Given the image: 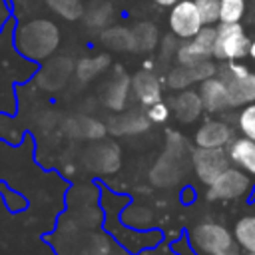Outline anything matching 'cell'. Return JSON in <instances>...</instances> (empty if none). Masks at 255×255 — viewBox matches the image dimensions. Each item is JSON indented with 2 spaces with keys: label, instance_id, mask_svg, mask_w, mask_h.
Listing matches in <instances>:
<instances>
[{
  "label": "cell",
  "instance_id": "obj_8",
  "mask_svg": "<svg viewBox=\"0 0 255 255\" xmlns=\"http://www.w3.org/2000/svg\"><path fill=\"white\" fill-rule=\"evenodd\" d=\"M207 197L209 199H237L245 195L251 187V181L247 173L239 167H227L213 183L207 185Z\"/></svg>",
  "mask_w": 255,
  "mask_h": 255
},
{
  "label": "cell",
  "instance_id": "obj_2",
  "mask_svg": "<svg viewBox=\"0 0 255 255\" xmlns=\"http://www.w3.org/2000/svg\"><path fill=\"white\" fill-rule=\"evenodd\" d=\"M217 76L225 82L229 92V108H239L255 102V82L253 74L247 66L239 64V60L225 62L217 68Z\"/></svg>",
  "mask_w": 255,
  "mask_h": 255
},
{
  "label": "cell",
  "instance_id": "obj_33",
  "mask_svg": "<svg viewBox=\"0 0 255 255\" xmlns=\"http://www.w3.org/2000/svg\"><path fill=\"white\" fill-rule=\"evenodd\" d=\"M245 255H255V253H249V251H247V253H245Z\"/></svg>",
  "mask_w": 255,
  "mask_h": 255
},
{
  "label": "cell",
  "instance_id": "obj_15",
  "mask_svg": "<svg viewBox=\"0 0 255 255\" xmlns=\"http://www.w3.org/2000/svg\"><path fill=\"white\" fill-rule=\"evenodd\" d=\"M231 128L225 122L211 120L195 131V143L197 147H225L231 141Z\"/></svg>",
  "mask_w": 255,
  "mask_h": 255
},
{
  "label": "cell",
  "instance_id": "obj_20",
  "mask_svg": "<svg viewBox=\"0 0 255 255\" xmlns=\"http://www.w3.org/2000/svg\"><path fill=\"white\" fill-rule=\"evenodd\" d=\"M133 52H151L159 44V32L151 22H137L131 26Z\"/></svg>",
  "mask_w": 255,
  "mask_h": 255
},
{
  "label": "cell",
  "instance_id": "obj_23",
  "mask_svg": "<svg viewBox=\"0 0 255 255\" xmlns=\"http://www.w3.org/2000/svg\"><path fill=\"white\" fill-rule=\"evenodd\" d=\"M68 126H70L68 131L72 135H76V137H90V139H94V137H100L106 131L104 124L96 122L94 118H74Z\"/></svg>",
  "mask_w": 255,
  "mask_h": 255
},
{
  "label": "cell",
  "instance_id": "obj_14",
  "mask_svg": "<svg viewBox=\"0 0 255 255\" xmlns=\"http://www.w3.org/2000/svg\"><path fill=\"white\" fill-rule=\"evenodd\" d=\"M131 90L139 104L151 106L161 100V80L151 70H139L131 76Z\"/></svg>",
  "mask_w": 255,
  "mask_h": 255
},
{
  "label": "cell",
  "instance_id": "obj_29",
  "mask_svg": "<svg viewBox=\"0 0 255 255\" xmlns=\"http://www.w3.org/2000/svg\"><path fill=\"white\" fill-rule=\"evenodd\" d=\"M177 46H179V38H177L175 34H165V36L159 40V54H161V60L175 58Z\"/></svg>",
  "mask_w": 255,
  "mask_h": 255
},
{
  "label": "cell",
  "instance_id": "obj_22",
  "mask_svg": "<svg viewBox=\"0 0 255 255\" xmlns=\"http://www.w3.org/2000/svg\"><path fill=\"white\" fill-rule=\"evenodd\" d=\"M233 237L237 245L249 253H255V215H245L235 223Z\"/></svg>",
  "mask_w": 255,
  "mask_h": 255
},
{
  "label": "cell",
  "instance_id": "obj_18",
  "mask_svg": "<svg viewBox=\"0 0 255 255\" xmlns=\"http://www.w3.org/2000/svg\"><path fill=\"white\" fill-rule=\"evenodd\" d=\"M84 24L92 30H106L114 18V6L108 0H94L84 10Z\"/></svg>",
  "mask_w": 255,
  "mask_h": 255
},
{
  "label": "cell",
  "instance_id": "obj_9",
  "mask_svg": "<svg viewBox=\"0 0 255 255\" xmlns=\"http://www.w3.org/2000/svg\"><path fill=\"white\" fill-rule=\"evenodd\" d=\"M217 74V68L211 60H205V62H199V64H193V66H181L177 64L175 68H171L167 72V78H165V84L167 88L171 90H185L193 84H199L211 76Z\"/></svg>",
  "mask_w": 255,
  "mask_h": 255
},
{
  "label": "cell",
  "instance_id": "obj_31",
  "mask_svg": "<svg viewBox=\"0 0 255 255\" xmlns=\"http://www.w3.org/2000/svg\"><path fill=\"white\" fill-rule=\"evenodd\" d=\"M247 56H251L253 60H255V38L251 40V44H249V54Z\"/></svg>",
  "mask_w": 255,
  "mask_h": 255
},
{
  "label": "cell",
  "instance_id": "obj_13",
  "mask_svg": "<svg viewBox=\"0 0 255 255\" xmlns=\"http://www.w3.org/2000/svg\"><path fill=\"white\" fill-rule=\"evenodd\" d=\"M169 108L171 112L175 114V118L183 124H191L195 122L201 112H203V102H201V96L199 92H193L189 88L185 90H179V94H175L169 102Z\"/></svg>",
  "mask_w": 255,
  "mask_h": 255
},
{
  "label": "cell",
  "instance_id": "obj_34",
  "mask_svg": "<svg viewBox=\"0 0 255 255\" xmlns=\"http://www.w3.org/2000/svg\"><path fill=\"white\" fill-rule=\"evenodd\" d=\"M253 82H255V72H253Z\"/></svg>",
  "mask_w": 255,
  "mask_h": 255
},
{
  "label": "cell",
  "instance_id": "obj_17",
  "mask_svg": "<svg viewBox=\"0 0 255 255\" xmlns=\"http://www.w3.org/2000/svg\"><path fill=\"white\" fill-rule=\"evenodd\" d=\"M229 159L239 169H243L249 175H255V139L251 137H239L229 143Z\"/></svg>",
  "mask_w": 255,
  "mask_h": 255
},
{
  "label": "cell",
  "instance_id": "obj_6",
  "mask_svg": "<svg viewBox=\"0 0 255 255\" xmlns=\"http://www.w3.org/2000/svg\"><path fill=\"white\" fill-rule=\"evenodd\" d=\"M167 26L179 40L193 38L205 26L195 0H179L177 4H173L167 14Z\"/></svg>",
  "mask_w": 255,
  "mask_h": 255
},
{
  "label": "cell",
  "instance_id": "obj_28",
  "mask_svg": "<svg viewBox=\"0 0 255 255\" xmlns=\"http://www.w3.org/2000/svg\"><path fill=\"white\" fill-rule=\"evenodd\" d=\"M145 114H147V118H149V122H151V124H163V122L169 118V114H171V108L159 100V102H155V104L147 106Z\"/></svg>",
  "mask_w": 255,
  "mask_h": 255
},
{
  "label": "cell",
  "instance_id": "obj_19",
  "mask_svg": "<svg viewBox=\"0 0 255 255\" xmlns=\"http://www.w3.org/2000/svg\"><path fill=\"white\" fill-rule=\"evenodd\" d=\"M102 44L116 52H133V34L126 26H108L102 30Z\"/></svg>",
  "mask_w": 255,
  "mask_h": 255
},
{
  "label": "cell",
  "instance_id": "obj_32",
  "mask_svg": "<svg viewBox=\"0 0 255 255\" xmlns=\"http://www.w3.org/2000/svg\"><path fill=\"white\" fill-rule=\"evenodd\" d=\"M4 12V4H2V0H0V14Z\"/></svg>",
  "mask_w": 255,
  "mask_h": 255
},
{
  "label": "cell",
  "instance_id": "obj_3",
  "mask_svg": "<svg viewBox=\"0 0 255 255\" xmlns=\"http://www.w3.org/2000/svg\"><path fill=\"white\" fill-rule=\"evenodd\" d=\"M213 46V58L221 62L241 60L249 54L251 38L247 36L245 28L239 22H219Z\"/></svg>",
  "mask_w": 255,
  "mask_h": 255
},
{
  "label": "cell",
  "instance_id": "obj_11",
  "mask_svg": "<svg viewBox=\"0 0 255 255\" xmlns=\"http://www.w3.org/2000/svg\"><path fill=\"white\" fill-rule=\"evenodd\" d=\"M129 90H131V78L122 68H118L116 74L102 88V102H104V106L114 110V112H122L126 108V104H128Z\"/></svg>",
  "mask_w": 255,
  "mask_h": 255
},
{
  "label": "cell",
  "instance_id": "obj_30",
  "mask_svg": "<svg viewBox=\"0 0 255 255\" xmlns=\"http://www.w3.org/2000/svg\"><path fill=\"white\" fill-rule=\"evenodd\" d=\"M155 6H159V8H171L173 4H177L179 0H151Z\"/></svg>",
  "mask_w": 255,
  "mask_h": 255
},
{
  "label": "cell",
  "instance_id": "obj_7",
  "mask_svg": "<svg viewBox=\"0 0 255 255\" xmlns=\"http://www.w3.org/2000/svg\"><path fill=\"white\" fill-rule=\"evenodd\" d=\"M229 153L223 147H197L191 153L193 169L205 185L213 183L229 167Z\"/></svg>",
  "mask_w": 255,
  "mask_h": 255
},
{
  "label": "cell",
  "instance_id": "obj_10",
  "mask_svg": "<svg viewBox=\"0 0 255 255\" xmlns=\"http://www.w3.org/2000/svg\"><path fill=\"white\" fill-rule=\"evenodd\" d=\"M122 151L114 141H98L90 145L84 153V161L92 171L98 173H110L120 167Z\"/></svg>",
  "mask_w": 255,
  "mask_h": 255
},
{
  "label": "cell",
  "instance_id": "obj_24",
  "mask_svg": "<svg viewBox=\"0 0 255 255\" xmlns=\"http://www.w3.org/2000/svg\"><path fill=\"white\" fill-rule=\"evenodd\" d=\"M46 4L64 20H78L84 14V6L80 0H46Z\"/></svg>",
  "mask_w": 255,
  "mask_h": 255
},
{
  "label": "cell",
  "instance_id": "obj_35",
  "mask_svg": "<svg viewBox=\"0 0 255 255\" xmlns=\"http://www.w3.org/2000/svg\"><path fill=\"white\" fill-rule=\"evenodd\" d=\"M253 26H255V22H253Z\"/></svg>",
  "mask_w": 255,
  "mask_h": 255
},
{
  "label": "cell",
  "instance_id": "obj_5",
  "mask_svg": "<svg viewBox=\"0 0 255 255\" xmlns=\"http://www.w3.org/2000/svg\"><path fill=\"white\" fill-rule=\"evenodd\" d=\"M217 28L205 24L193 38L181 40L175 52V62L181 66H193L205 60L213 58V46H215Z\"/></svg>",
  "mask_w": 255,
  "mask_h": 255
},
{
  "label": "cell",
  "instance_id": "obj_25",
  "mask_svg": "<svg viewBox=\"0 0 255 255\" xmlns=\"http://www.w3.org/2000/svg\"><path fill=\"white\" fill-rule=\"evenodd\" d=\"M219 22H241L245 16L247 2L245 0H219Z\"/></svg>",
  "mask_w": 255,
  "mask_h": 255
},
{
  "label": "cell",
  "instance_id": "obj_21",
  "mask_svg": "<svg viewBox=\"0 0 255 255\" xmlns=\"http://www.w3.org/2000/svg\"><path fill=\"white\" fill-rule=\"evenodd\" d=\"M110 66V56L108 54H98L92 58H82L76 64V78L80 82H90L98 74H102Z\"/></svg>",
  "mask_w": 255,
  "mask_h": 255
},
{
  "label": "cell",
  "instance_id": "obj_26",
  "mask_svg": "<svg viewBox=\"0 0 255 255\" xmlns=\"http://www.w3.org/2000/svg\"><path fill=\"white\" fill-rule=\"evenodd\" d=\"M237 122H239V129H241V133H243L245 137L255 139V102L247 104V106L239 112Z\"/></svg>",
  "mask_w": 255,
  "mask_h": 255
},
{
  "label": "cell",
  "instance_id": "obj_16",
  "mask_svg": "<svg viewBox=\"0 0 255 255\" xmlns=\"http://www.w3.org/2000/svg\"><path fill=\"white\" fill-rule=\"evenodd\" d=\"M149 118L147 114L141 112H120L118 116H114L108 124V129L116 135H133V133H141L149 128Z\"/></svg>",
  "mask_w": 255,
  "mask_h": 255
},
{
  "label": "cell",
  "instance_id": "obj_4",
  "mask_svg": "<svg viewBox=\"0 0 255 255\" xmlns=\"http://www.w3.org/2000/svg\"><path fill=\"white\" fill-rule=\"evenodd\" d=\"M191 239L195 247L205 255H239L235 237H231L227 227H223L221 223L205 221L195 225L191 231Z\"/></svg>",
  "mask_w": 255,
  "mask_h": 255
},
{
  "label": "cell",
  "instance_id": "obj_1",
  "mask_svg": "<svg viewBox=\"0 0 255 255\" xmlns=\"http://www.w3.org/2000/svg\"><path fill=\"white\" fill-rule=\"evenodd\" d=\"M60 42V30L54 22L44 20V18H36L30 20L26 24H22L18 28L16 34V46L18 50L34 60H42L48 58Z\"/></svg>",
  "mask_w": 255,
  "mask_h": 255
},
{
  "label": "cell",
  "instance_id": "obj_12",
  "mask_svg": "<svg viewBox=\"0 0 255 255\" xmlns=\"http://www.w3.org/2000/svg\"><path fill=\"white\" fill-rule=\"evenodd\" d=\"M199 96L203 102V110L209 114L223 112L229 108V92L225 82L215 74L203 82H199Z\"/></svg>",
  "mask_w": 255,
  "mask_h": 255
},
{
  "label": "cell",
  "instance_id": "obj_27",
  "mask_svg": "<svg viewBox=\"0 0 255 255\" xmlns=\"http://www.w3.org/2000/svg\"><path fill=\"white\" fill-rule=\"evenodd\" d=\"M195 4L203 18V24L215 26V22H219V8H221L219 0H195Z\"/></svg>",
  "mask_w": 255,
  "mask_h": 255
}]
</instances>
